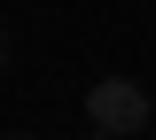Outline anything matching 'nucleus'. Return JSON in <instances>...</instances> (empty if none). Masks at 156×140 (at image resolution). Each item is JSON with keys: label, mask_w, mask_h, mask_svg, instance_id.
Segmentation results:
<instances>
[{"label": "nucleus", "mask_w": 156, "mask_h": 140, "mask_svg": "<svg viewBox=\"0 0 156 140\" xmlns=\"http://www.w3.org/2000/svg\"><path fill=\"white\" fill-rule=\"evenodd\" d=\"M86 117H94V132L133 140L140 125H148V101H140V86H125V78H101L94 94H86Z\"/></svg>", "instance_id": "nucleus-1"}, {"label": "nucleus", "mask_w": 156, "mask_h": 140, "mask_svg": "<svg viewBox=\"0 0 156 140\" xmlns=\"http://www.w3.org/2000/svg\"><path fill=\"white\" fill-rule=\"evenodd\" d=\"M0 62H8V39H0Z\"/></svg>", "instance_id": "nucleus-2"}, {"label": "nucleus", "mask_w": 156, "mask_h": 140, "mask_svg": "<svg viewBox=\"0 0 156 140\" xmlns=\"http://www.w3.org/2000/svg\"><path fill=\"white\" fill-rule=\"evenodd\" d=\"M8 140H31V132H8Z\"/></svg>", "instance_id": "nucleus-3"}, {"label": "nucleus", "mask_w": 156, "mask_h": 140, "mask_svg": "<svg viewBox=\"0 0 156 140\" xmlns=\"http://www.w3.org/2000/svg\"><path fill=\"white\" fill-rule=\"evenodd\" d=\"M94 140H117V132H94Z\"/></svg>", "instance_id": "nucleus-4"}]
</instances>
